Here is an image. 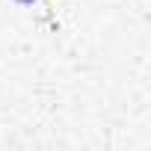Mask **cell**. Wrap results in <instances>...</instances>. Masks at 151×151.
<instances>
[{"label":"cell","instance_id":"1","mask_svg":"<svg viewBox=\"0 0 151 151\" xmlns=\"http://www.w3.org/2000/svg\"><path fill=\"white\" fill-rule=\"evenodd\" d=\"M18 3H36V0H18Z\"/></svg>","mask_w":151,"mask_h":151}]
</instances>
